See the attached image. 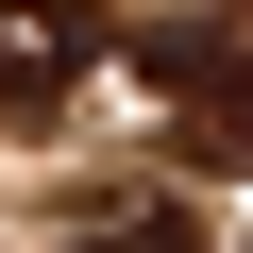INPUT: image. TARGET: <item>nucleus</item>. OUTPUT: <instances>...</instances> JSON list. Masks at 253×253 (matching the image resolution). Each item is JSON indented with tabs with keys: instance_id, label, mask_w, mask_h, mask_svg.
<instances>
[{
	"instance_id": "1",
	"label": "nucleus",
	"mask_w": 253,
	"mask_h": 253,
	"mask_svg": "<svg viewBox=\"0 0 253 253\" xmlns=\"http://www.w3.org/2000/svg\"><path fill=\"white\" fill-rule=\"evenodd\" d=\"M135 68L186 101V152L253 169V34H236V17H169V34H135Z\"/></svg>"
},
{
	"instance_id": "2",
	"label": "nucleus",
	"mask_w": 253,
	"mask_h": 253,
	"mask_svg": "<svg viewBox=\"0 0 253 253\" xmlns=\"http://www.w3.org/2000/svg\"><path fill=\"white\" fill-rule=\"evenodd\" d=\"M84 68H101V17L84 0H0V118H51Z\"/></svg>"
},
{
	"instance_id": "3",
	"label": "nucleus",
	"mask_w": 253,
	"mask_h": 253,
	"mask_svg": "<svg viewBox=\"0 0 253 253\" xmlns=\"http://www.w3.org/2000/svg\"><path fill=\"white\" fill-rule=\"evenodd\" d=\"M51 253H203V236H186V203H84Z\"/></svg>"
}]
</instances>
